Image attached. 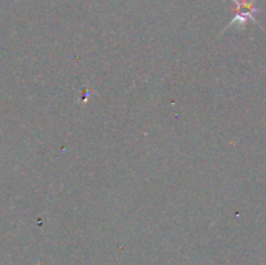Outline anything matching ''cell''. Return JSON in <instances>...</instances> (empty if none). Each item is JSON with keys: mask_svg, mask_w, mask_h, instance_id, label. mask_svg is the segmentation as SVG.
<instances>
[{"mask_svg": "<svg viewBox=\"0 0 266 265\" xmlns=\"http://www.w3.org/2000/svg\"><path fill=\"white\" fill-rule=\"evenodd\" d=\"M236 4V14L231 23L235 22H244L248 18L253 20V14L256 12L254 0H233Z\"/></svg>", "mask_w": 266, "mask_h": 265, "instance_id": "1", "label": "cell"}]
</instances>
